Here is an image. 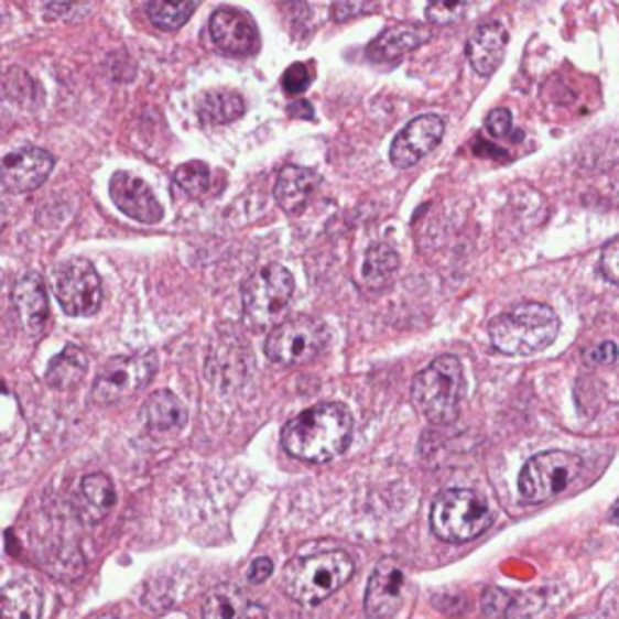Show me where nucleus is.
I'll list each match as a JSON object with an SVG mask.
<instances>
[{
    "label": "nucleus",
    "mask_w": 619,
    "mask_h": 619,
    "mask_svg": "<svg viewBox=\"0 0 619 619\" xmlns=\"http://www.w3.org/2000/svg\"><path fill=\"white\" fill-rule=\"evenodd\" d=\"M354 438V416L349 406L322 402L301 412L283 426L281 441L293 457L305 463H329L349 450Z\"/></svg>",
    "instance_id": "f257e3e1"
},
{
    "label": "nucleus",
    "mask_w": 619,
    "mask_h": 619,
    "mask_svg": "<svg viewBox=\"0 0 619 619\" xmlns=\"http://www.w3.org/2000/svg\"><path fill=\"white\" fill-rule=\"evenodd\" d=\"M560 317L552 307L542 303L515 305L489 322V339L493 349L506 356H532L556 339Z\"/></svg>",
    "instance_id": "f03ea898"
},
{
    "label": "nucleus",
    "mask_w": 619,
    "mask_h": 619,
    "mask_svg": "<svg viewBox=\"0 0 619 619\" xmlns=\"http://www.w3.org/2000/svg\"><path fill=\"white\" fill-rule=\"evenodd\" d=\"M465 398V373L457 356H438L412 382V402L416 412L431 424L448 426L460 416Z\"/></svg>",
    "instance_id": "7ed1b4c3"
},
{
    "label": "nucleus",
    "mask_w": 619,
    "mask_h": 619,
    "mask_svg": "<svg viewBox=\"0 0 619 619\" xmlns=\"http://www.w3.org/2000/svg\"><path fill=\"white\" fill-rule=\"evenodd\" d=\"M354 576V560L341 550L301 554L283 568V590L303 605H317Z\"/></svg>",
    "instance_id": "20e7f679"
},
{
    "label": "nucleus",
    "mask_w": 619,
    "mask_h": 619,
    "mask_svg": "<svg viewBox=\"0 0 619 619\" xmlns=\"http://www.w3.org/2000/svg\"><path fill=\"white\" fill-rule=\"evenodd\" d=\"M295 281L281 264L259 269L242 283V313L252 329H276L293 301Z\"/></svg>",
    "instance_id": "39448f33"
},
{
    "label": "nucleus",
    "mask_w": 619,
    "mask_h": 619,
    "mask_svg": "<svg viewBox=\"0 0 619 619\" xmlns=\"http://www.w3.org/2000/svg\"><path fill=\"white\" fill-rule=\"evenodd\" d=\"M489 503L473 489H448L431 506V530L445 542L463 544L491 525Z\"/></svg>",
    "instance_id": "423d86ee"
},
{
    "label": "nucleus",
    "mask_w": 619,
    "mask_h": 619,
    "mask_svg": "<svg viewBox=\"0 0 619 619\" xmlns=\"http://www.w3.org/2000/svg\"><path fill=\"white\" fill-rule=\"evenodd\" d=\"M329 329L317 317H293L269 332L264 351L271 363L303 366L327 349Z\"/></svg>",
    "instance_id": "0eeeda50"
},
{
    "label": "nucleus",
    "mask_w": 619,
    "mask_h": 619,
    "mask_svg": "<svg viewBox=\"0 0 619 619\" xmlns=\"http://www.w3.org/2000/svg\"><path fill=\"white\" fill-rule=\"evenodd\" d=\"M580 473V457L566 450H547L530 457L518 479L520 497L528 503H542L560 497Z\"/></svg>",
    "instance_id": "6e6552de"
},
{
    "label": "nucleus",
    "mask_w": 619,
    "mask_h": 619,
    "mask_svg": "<svg viewBox=\"0 0 619 619\" xmlns=\"http://www.w3.org/2000/svg\"><path fill=\"white\" fill-rule=\"evenodd\" d=\"M158 373V354L143 351L131 356H117L107 361L93 385V402L117 404L141 392Z\"/></svg>",
    "instance_id": "1a4fd4ad"
},
{
    "label": "nucleus",
    "mask_w": 619,
    "mask_h": 619,
    "mask_svg": "<svg viewBox=\"0 0 619 619\" xmlns=\"http://www.w3.org/2000/svg\"><path fill=\"white\" fill-rule=\"evenodd\" d=\"M54 291L70 317H93L102 307V279L88 259H68L56 269Z\"/></svg>",
    "instance_id": "9d476101"
},
{
    "label": "nucleus",
    "mask_w": 619,
    "mask_h": 619,
    "mask_svg": "<svg viewBox=\"0 0 619 619\" xmlns=\"http://www.w3.org/2000/svg\"><path fill=\"white\" fill-rule=\"evenodd\" d=\"M445 119L441 115H421L394 135L390 145V160L394 167L406 170L421 163L443 141Z\"/></svg>",
    "instance_id": "9b49d317"
},
{
    "label": "nucleus",
    "mask_w": 619,
    "mask_h": 619,
    "mask_svg": "<svg viewBox=\"0 0 619 619\" xmlns=\"http://www.w3.org/2000/svg\"><path fill=\"white\" fill-rule=\"evenodd\" d=\"M210 40L230 56H250L259 48V32L250 15L235 8H218L208 20Z\"/></svg>",
    "instance_id": "f8f14e48"
},
{
    "label": "nucleus",
    "mask_w": 619,
    "mask_h": 619,
    "mask_svg": "<svg viewBox=\"0 0 619 619\" xmlns=\"http://www.w3.org/2000/svg\"><path fill=\"white\" fill-rule=\"evenodd\" d=\"M406 600V574L400 564L382 562L368 580L366 612L373 619H394Z\"/></svg>",
    "instance_id": "ddd939ff"
},
{
    "label": "nucleus",
    "mask_w": 619,
    "mask_h": 619,
    "mask_svg": "<svg viewBox=\"0 0 619 619\" xmlns=\"http://www.w3.org/2000/svg\"><path fill=\"white\" fill-rule=\"evenodd\" d=\"M109 194L121 214L143 222V226H155L163 220V206L155 199L153 189L131 172H115V177L109 180Z\"/></svg>",
    "instance_id": "4468645a"
},
{
    "label": "nucleus",
    "mask_w": 619,
    "mask_h": 619,
    "mask_svg": "<svg viewBox=\"0 0 619 619\" xmlns=\"http://www.w3.org/2000/svg\"><path fill=\"white\" fill-rule=\"evenodd\" d=\"M54 155L44 148H22L3 158V182L10 192H34L52 175Z\"/></svg>",
    "instance_id": "2eb2a0df"
},
{
    "label": "nucleus",
    "mask_w": 619,
    "mask_h": 619,
    "mask_svg": "<svg viewBox=\"0 0 619 619\" xmlns=\"http://www.w3.org/2000/svg\"><path fill=\"white\" fill-rule=\"evenodd\" d=\"M506 46H509V30L499 20H487L477 24V30L469 34L467 58L479 76H493L499 70Z\"/></svg>",
    "instance_id": "dca6fc26"
},
{
    "label": "nucleus",
    "mask_w": 619,
    "mask_h": 619,
    "mask_svg": "<svg viewBox=\"0 0 619 619\" xmlns=\"http://www.w3.org/2000/svg\"><path fill=\"white\" fill-rule=\"evenodd\" d=\"M431 32L426 28H419V24H392V28L382 30L373 42L366 46V56L373 64L388 66L398 64V61L414 52L421 44L428 42Z\"/></svg>",
    "instance_id": "f3484780"
},
{
    "label": "nucleus",
    "mask_w": 619,
    "mask_h": 619,
    "mask_svg": "<svg viewBox=\"0 0 619 619\" xmlns=\"http://www.w3.org/2000/svg\"><path fill=\"white\" fill-rule=\"evenodd\" d=\"M12 301H15L18 315L22 319V327L28 329V334L32 337H40V334L46 332L48 325V298H46V289L44 281L40 274H24L15 293H12Z\"/></svg>",
    "instance_id": "a211bd4d"
},
{
    "label": "nucleus",
    "mask_w": 619,
    "mask_h": 619,
    "mask_svg": "<svg viewBox=\"0 0 619 619\" xmlns=\"http://www.w3.org/2000/svg\"><path fill=\"white\" fill-rule=\"evenodd\" d=\"M141 421L148 431L155 433V436H165V433L180 431L184 424H187V406L182 404L175 392L158 390L143 402Z\"/></svg>",
    "instance_id": "6ab92c4d"
},
{
    "label": "nucleus",
    "mask_w": 619,
    "mask_h": 619,
    "mask_svg": "<svg viewBox=\"0 0 619 619\" xmlns=\"http://www.w3.org/2000/svg\"><path fill=\"white\" fill-rule=\"evenodd\" d=\"M317 182L319 177L313 170L298 165L283 167L274 187V199L283 210H286V214H301V210L307 206L310 196H313Z\"/></svg>",
    "instance_id": "aec40b11"
},
{
    "label": "nucleus",
    "mask_w": 619,
    "mask_h": 619,
    "mask_svg": "<svg viewBox=\"0 0 619 619\" xmlns=\"http://www.w3.org/2000/svg\"><path fill=\"white\" fill-rule=\"evenodd\" d=\"M204 619H267V610L247 598L240 588L220 586L214 593H208L204 602Z\"/></svg>",
    "instance_id": "412c9836"
},
{
    "label": "nucleus",
    "mask_w": 619,
    "mask_h": 619,
    "mask_svg": "<svg viewBox=\"0 0 619 619\" xmlns=\"http://www.w3.org/2000/svg\"><path fill=\"white\" fill-rule=\"evenodd\" d=\"M88 373V356L76 344H68L46 370V382L56 390H70L83 382Z\"/></svg>",
    "instance_id": "4be33fe9"
},
{
    "label": "nucleus",
    "mask_w": 619,
    "mask_h": 619,
    "mask_svg": "<svg viewBox=\"0 0 619 619\" xmlns=\"http://www.w3.org/2000/svg\"><path fill=\"white\" fill-rule=\"evenodd\" d=\"M196 115L210 127H222V123H230L245 115V100L232 90L206 93L196 102Z\"/></svg>",
    "instance_id": "5701e85b"
},
{
    "label": "nucleus",
    "mask_w": 619,
    "mask_h": 619,
    "mask_svg": "<svg viewBox=\"0 0 619 619\" xmlns=\"http://www.w3.org/2000/svg\"><path fill=\"white\" fill-rule=\"evenodd\" d=\"M398 267H400V257L390 245H385V242L373 245L363 259V269H361L363 286H368V289L388 286L394 276V271H398Z\"/></svg>",
    "instance_id": "b1692460"
},
{
    "label": "nucleus",
    "mask_w": 619,
    "mask_h": 619,
    "mask_svg": "<svg viewBox=\"0 0 619 619\" xmlns=\"http://www.w3.org/2000/svg\"><path fill=\"white\" fill-rule=\"evenodd\" d=\"M42 596L34 586L15 580L3 590V619H40Z\"/></svg>",
    "instance_id": "393cba45"
},
{
    "label": "nucleus",
    "mask_w": 619,
    "mask_h": 619,
    "mask_svg": "<svg viewBox=\"0 0 619 619\" xmlns=\"http://www.w3.org/2000/svg\"><path fill=\"white\" fill-rule=\"evenodd\" d=\"M80 493L83 499L88 501L90 509L97 513V518H102L107 511H111V506L117 503V491L111 479L107 475H85L80 481Z\"/></svg>",
    "instance_id": "a878e982"
},
{
    "label": "nucleus",
    "mask_w": 619,
    "mask_h": 619,
    "mask_svg": "<svg viewBox=\"0 0 619 619\" xmlns=\"http://www.w3.org/2000/svg\"><path fill=\"white\" fill-rule=\"evenodd\" d=\"M196 10V3H145V15L158 30L175 32L187 22Z\"/></svg>",
    "instance_id": "bb28decb"
},
{
    "label": "nucleus",
    "mask_w": 619,
    "mask_h": 619,
    "mask_svg": "<svg viewBox=\"0 0 619 619\" xmlns=\"http://www.w3.org/2000/svg\"><path fill=\"white\" fill-rule=\"evenodd\" d=\"M554 600L547 598V593H525V596L511 598L506 608V619H547L554 610Z\"/></svg>",
    "instance_id": "cd10ccee"
},
{
    "label": "nucleus",
    "mask_w": 619,
    "mask_h": 619,
    "mask_svg": "<svg viewBox=\"0 0 619 619\" xmlns=\"http://www.w3.org/2000/svg\"><path fill=\"white\" fill-rule=\"evenodd\" d=\"M175 182L177 187L187 192L189 196H204L210 189V170L202 160H192L175 170Z\"/></svg>",
    "instance_id": "c85d7f7f"
},
{
    "label": "nucleus",
    "mask_w": 619,
    "mask_h": 619,
    "mask_svg": "<svg viewBox=\"0 0 619 619\" xmlns=\"http://www.w3.org/2000/svg\"><path fill=\"white\" fill-rule=\"evenodd\" d=\"M315 76V66L310 64H293L286 73H283L281 78V88L286 90L289 95H301L310 88V83H313Z\"/></svg>",
    "instance_id": "c756f323"
},
{
    "label": "nucleus",
    "mask_w": 619,
    "mask_h": 619,
    "mask_svg": "<svg viewBox=\"0 0 619 619\" xmlns=\"http://www.w3.org/2000/svg\"><path fill=\"white\" fill-rule=\"evenodd\" d=\"M487 133L493 135V139H503V135H509L511 129H513V117H511V111L509 109H493L489 111V117H487Z\"/></svg>",
    "instance_id": "7c9ffc66"
},
{
    "label": "nucleus",
    "mask_w": 619,
    "mask_h": 619,
    "mask_svg": "<svg viewBox=\"0 0 619 619\" xmlns=\"http://www.w3.org/2000/svg\"><path fill=\"white\" fill-rule=\"evenodd\" d=\"M600 269H602L605 276H608L612 283H617V286H619V238H615L612 242L602 247Z\"/></svg>",
    "instance_id": "2f4dec72"
},
{
    "label": "nucleus",
    "mask_w": 619,
    "mask_h": 619,
    "mask_svg": "<svg viewBox=\"0 0 619 619\" xmlns=\"http://www.w3.org/2000/svg\"><path fill=\"white\" fill-rule=\"evenodd\" d=\"M465 12L463 3H433L426 8V18L436 24H450Z\"/></svg>",
    "instance_id": "473e14b6"
},
{
    "label": "nucleus",
    "mask_w": 619,
    "mask_h": 619,
    "mask_svg": "<svg viewBox=\"0 0 619 619\" xmlns=\"http://www.w3.org/2000/svg\"><path fill=\"white\" fill-rule=\"evenodd\" d=\"M586 358H588V363H593V366H610L619 358V349H617L615 341H602V344L596 346V349H590Z\"/></svg>",
    "instance_id": "72a5a7b5"
},
{
    "label": "nucleus",
    "mask_w": 619,
    "mask_h": 619,
    "mask_svg": "<svg viewBox=\"0 0 619 619\" xmlns=\"http://www.w3.org/2000/svg\"><path fill=\"white\" fill-rule=\"evenodd\" d=\"M332 10H334V18H337L339 22H344V20L356 18V15H363V12L376 10V6H368V3H337Z\"/></svg>",
    "instance_id": "f704fd0d"
},
{
    "label": "nucleus",
    "mask_w": 619,
    "mask_h": 619,
    "mask_svg": "<svg viewBox=\"0 0 619 619\" xmlns=\"http://www.w3.org/2000/svg\"><path fill=\"white\" fill-rule=\"evenodd\" d=\"M271 568H274V564H271V560H267V556H259V560H254L250 566L252 584H262V580H267L271 576Z\"/></svg>",
    "instance_id": "c9c22d12"
},
{
    "label": "nucleus",
    "mask_w": 619,
    "mask_h": 619,
    "mask_svg": "<svg viewBox=\"0 0 619 619\" xmlns=\"http://www.w3.org/2000/svg\"><path fill=\"white\" fill-rule=\"evenodd\" d=\"M289 111L293 117H301V119H313V107H310L307 100H298L289 107Z\"/></svg>",
    "instance_id": "e433bc0d"
}]
</instances>
